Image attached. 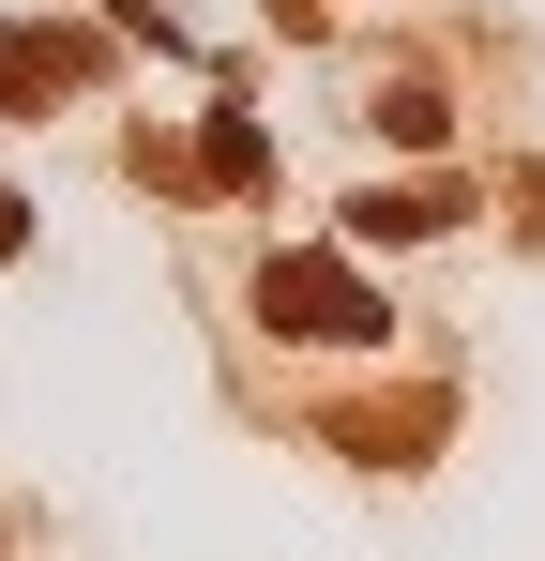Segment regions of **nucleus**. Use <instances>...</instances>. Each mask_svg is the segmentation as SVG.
I'll use <instances>...</instances> for the list:
<instances>
[{"label": "nucleus", "instance_id": "nucleus-3", "mask_svg": "<svg viewBox=\"0 0 545 561\" xmlns=\"http://www.w3.org/2000/svg\"><path fill=\"white\" fill-rule=\"evenodd\" d=\"M349 228H363V243H425V228H454V183H409V197H363Z\"/></svg>", "mask_w": 545, "mask_h": 561}, {"label": "nucleus", "instance_id": "nucleus-2", "mask_svg": "<svg viewBox=\"0 0 545 561\" xmlns=\"http://www.w3.org/2000/svg\"><path fill=\"white\" fill-rule=\"evenodd\" d=\"M77 77V46H31V31H0V106H61Z\"/></svg>", "mask_w": 545, "mask_h": 561}, {"label": "nucleus", "instance_id": "nucleus-4", "mask_svg": "<svg viewBox=\"0 0 545 561\" xmlns=\"http://www.w3.org/2000/svg\"><path fill=\"white\" fill-rule=\"evenodd\" d=\"M379 137H409V152H425V137H440V92H425V77H379Z\"/></svg>", "mask_w": 545, "mask_h": 561}, {"label": "nucleus", "instance_id": "nucleus-1", "mask_svg": "<svg viewBox=\"0 0 545 561\" xmlns=\"http://www.w3.org/2000/svg\"><path fill=\"white\" fill-rule=\"evenodd\" d=\"M258 319H303L318 350H349V334H394V319H379V288H363L349 259H272V274H258Z\"/></svg>", "mask_w": 545, "mask_h": 561}]
</instances>
